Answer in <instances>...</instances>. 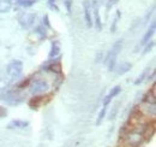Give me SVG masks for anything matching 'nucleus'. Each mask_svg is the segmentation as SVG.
<instances>
[{
    "label": "nucleus",
    "instance_id": "a878e982",
    "mask_svg": "<svg viewBox=\"0 0 156 147\" xmlns=\"http://www.w3.org/2000/svg\"><path fill=\"white\" fill-rule=\"evenodd\" d=\"M9 86H10V82L6 81L5 78L0 77V92H4L6 89H9Z\"/></svg>",
    "mask_w": 156,
    "mask_h": 147
},
{
    "label": "nucleus",
    "instance_id": "393cba45",
    "mask_svg": "<svg viewBox=\"0 0 156 147\" xmlns=\"http://www.w3.org/2000/svg\"><path fill=\"white\" fill-rule=\"evenodd\" d=\"M120 92H121V86H115V87H113V88L111 89V92H109V94H108V96H109L111 99H113V98L117 96Z\"/></svg>",
    "mask_w": 156,
    "mask_h": 147
},
{
    "label": "nucleus",
    "instance_id": "4be33fe9",
    "mask_svg": "<svg viewBox=\"0 0 156 147\" xmlns=\"http://www.w3.org/2000/svg\"><path fill=\"white\" fill-rule=\"evenodd\" d=\"M16 1H17V4L20 6H22V7H30L34 4H36L39 0H16Z\"/></svg>",
    "mask_w": 156,
    "mask_h": 147
},
{
    "label": "nucleus",
    "instance_id": "f8f14e48",
    "mask_svg": "<svg viewBox=\"0 0 156 147\" xmlns=\"http://www.w3.org/2000/svg\"><path fill=\"white\" fill-rule=\"evenodd\" d=\"M83 9H84V19L87 22V27L91 28L93 27V18H91V4L89 0L83 1Z\"/></svg>",
    "mask_w": 156,
    "mask_h": 147
},
{
    "label": "nucleus",
    "instance_id": "ddd939ff",
    "mask_svg": "<svg viewBox=\"0 0 156 147\" xmlns=\"http://www.w3.org/2000/svg\"><path fill=\"white\" fill-rule=\"evenodd\" d=\"M43 104H44V95H34L28 101V105L31 110H39Z\"/></svg>",
    "mask_w": 156,
    "mask_h": 147
},
{
    "label": "nucleus",
    "instance_id": "2f4dec72",
    "mask_svg": "<svg viewBox=\"0 0 156 147\" xmlns=\"http://www.w3.org/2000/svg\"><path fill=\"white\" fill-rule=\"evenodd\" d=\"M7 116V109H5L4 106H0V118H4Z\"/></svg>",
    "mask_w": 156,
    "mask_h": 147
},
{
    "label": "nucleus",
    "instance_id": "dca6fc26",
    "mask_svg": "<svg viewBox=\"0 0 156 147\" xmlns=\"http://www.w3.org/2000/svg\"><path fill=\"white\" fill-rule=\"evenodd\" d=\"M60 43L59 41H52V45H51V51L48 53V59H53V58H57L60 55Z\"/></svg>",
    "mask_w": 156,
    "mask_h": 147
},
{
    "label": "nucleus",
    "instance_id": "0eeeda50",
    "mask_svg": "<svg viewBox=\"0 0 156 147\" xmlns=\"http://www.w3.org/2000/svg\"><path fill=\"white\" fill-rule=\"evenodd\" d=\"M36 19H37V15L36 13H27V12H23V13H20V16H18V23H20V25L23 29L28 30L31 27H34Z\"/></svg>",
    "mask_w": 156,
    "mask_h": 147
},
{
    "label": "nucleus",
    "instance_id": "f3484780",
    "mask_svg": "<svg viewBox=\"0 0 156 147\" xmlns=\"http://www.w3.org/2000/svg\"><path fill=\"white\" fill-rule=\"evenodd\" d=\"M131 68H132L131 63H129V62H121V63L118 65L117 74L118 75H125V74L129 73V71L131 70Z\"/></svg>",
    "mask_w": 156,
    "mask_h": 147
},
{
    "label": "nucleus",
    "instance_id": "423d86ee",
    "mask_svg": "<svg viewBox=\"0 0 156 147\" xmlns=\"http://www.w3.org/2000/svg\"><path fill=\"white\" fill-rule=\"evenodd\" d=\"M23 73V63L18 60V59H15L12 62H10L6 66V74L12 78V80H16L18 78L20 75Z\"/></svg>",
    "mask_w": 156,
    "mask_h": 147
},
{
    "label": "nucleus",
    "instance_id": "f257e3e1",
    "mask_svg": "<svg viewBox=\"0 0 156 147\" xmlns=\"http://www.w3.org/2000/svg\"><path fill=\"white\" fill-rule=\"evenodd\" d=\"M142 129H143V127H142ZM142 129H139L138 126L137 127H132V128L130 129L120 139L121 144H122V147H140V145L144 142Z\"/></svg>",
    "mask_w": 156,
    "mask_h": 147
},
{
    "label": "nucleus",
    "instance_id": "f03ea898",
    "mask_svg": "<svg viewBox=\"0 0 156 147\" xmlns=\"http://www.w3.org/2000/svg\"><path fill=\"white\" fill-rule=\"evenodd\" d=\"M25 99V95L18 89H6L0 93V100L10 106H18Z\"/></svg>",
    "mask_w": 156,
    "mask_h": 147
},
{
    "label": "nucleus",
    "instance_id": "c9c22d12",
    "mask_svg": "<svg viewBox=\"0 0 156 147\" xmlns=\"http://www.w3.org/2000/svg\"><path fill=\"white\" fill-rule=\"evenodd\" d=\"M155 76H156V71H155V70H153L151 75H149V76H148V80H149V81L155 82Z\"/></svg>",
    "mask_w": 156,
    "mask_h": 147
},
{
    "label": "nucleus",
    "instance_id": "f704fd0d",
    "mask_svg": "<svg viewBox=\"0 0 156 147\" xmlns=\"http://www.w3.org/2000/svg\"><path fill=\"white\" fill-rule=\"evenodd\" d=\"M102 59H103V52L100 51V52H98V55H96V63H100Z\"/></svg>",
    "mask_w": 156,
    "mask_h": 147
},
{
    "label": "nucleus",
    "instance_id": "9b49d317",
    "mask_svg": "<svg viewBox=\"0 0 156 147\" xmlns=\"http://www.w3.org/2000/svg\"><path fill=\"white\" fill-rule=\"evenodd\" d=\"M91 4V9H93V15H94V24L95 28L98 32L102 30V21H101V16H100V11H98V4L96 0H93Z\"/></svg>",
    "mask_w": 156,
    "mask_h": 147
},
{
    "label": "nucleus",
    "instance_id": "5701e85b",
    "mask_svg": "<svg viewBox=\"0 0 156 147\" xmlns=\"http://www.w3.org/2000/svg\"><path fill=\"white\" fill-rule=\"evenodd\" d=\"M120 17H121V11H120V10H117V16H115V18L113 21L112 25H111V32H112V33H115L117 25H118V21L120 19Z\"/></svg>",
    "mask_w": 156,
    "mask_h": 147
},
{
    "label": "nucleus",
    "instance_id": "1a4fd4ad",
    "mask_svg": "<svg viewBox=\"0 0 156 147\" xmlns=\"http://www.w3.org/2000/svg\"><path fill=\"white\" fill-rule=\"evenodd\" d=\"M142 133H143L144 141L151 140V138H153L154 134H155V122H154V121H147V122L144 123V126H143Z\"/></svg>",
    "mask_w": 156,
    "mask_h": 147
},
{
    "label": "nucleus",
    "instance_id": "c85d7f7f",
    "mask_svg": "<svg viewBox=\"0 0 156 147\" xmlns=\"http://www.w3.org/2000/svg\"><path fill=\"white\" fill-rule=\"evenodd\" d=\"M42 21H43V24H42V25H43L46 29H52V25H51V22H49L48 15H44L43 18H42Z\"/></svg>",
    "mask_w": 156,
    "mask_h": 147
},
{
    "label": "nucleus",
    "instance_id": "72a5a7b5",
    "mask_svg": "<svg viewBox=\"0 0 156 147\" xmlns=\"http://www.w3.org/2000/svg\"><path fill=\"white\" fill-rule=\"evenodd\" d=\"M111 101H112V99H111L108 95H106V96L103 98V106H108Z\"/></svg>",
    "mask_w": 156,
    "mask_h": 147
},
{
    "label": "nucleus",
    "instance_id": "6e6552de",
    "mask_svg": "<svg viewBox=\"0 0 156 147\" xmlns=\"http://www.w3.org/2000/svg\"><path fill=\"white\" fill-rule=\"evenodd\" d=\"M138 110L142 113L144 118L154 119L156 115V104H148V103H140L138 106Z\"/></svg>",
    "mask_w": 156,
    "mask_h": 147
},
{
    "label": "nucleus",
    "instance_id": "20e7f679",
    "mask_svg": "<svg viewBox=\"0 0 156 147\" xmlns=\"http://www.w3.org/2000/svg\"><path fill=\"white\" fill-rule=\"evenodd\" d=\"M29 89L33 95H44L49 91V83L44 78H34L30 81Z\"/></svg>",
    "mask_w": 156,
    "mask_h": 147
},
{
    "label": "nucleus",
    "instance_id": "7c9ffc66",
    "mask_svg": "<svg viewBox=\"0 0 156 147\" xmlns=\"http://www.w3.org/2000/svg\"><path fill=\"white\" fill-rule=\"evenodd\" d=\"M118 1L119 0H108V2H107V11H109L111 7H113L115 4H118Z\"/></svg>",
    "mask_w": 156,
    "mask_h": 147
},
{
    "label": "nucleus",
    "instance_id": "473e14b6",
    "mask_svg": "<svg viewBox=\"0 0 156 147\" xmlns=\"http://www.w3.org/2000/svg\"><path fill=\"white\" fill-rule=\"evenodd\" d=\"M48 7H49L51 10H53V11H55V12H59V11H60V9L58 7L57 4H48Z\"/></svg>",
    "mask_w": 156,
    "mask_h": 147
},
{
    "label": "nucleus",
    "instance_id": "39448f33",
    "mask_svg": "<svg viewBox=\"0 0 156 147\" xmlns=\"http://www.w3.org/2000/svg\"><path fill=\"white\" fill-rule=\"evenodd\" d=\"M60 55L53 59H48L46 63H43L41 65V70L42 71H51L54 73L55 75L62 74V68H61V62H60Z\"/></svg>",
    "mask_w": 156,
    "mask_h": 147
},
{
    "label": "nucleus",
    "instance_id": "bb28decb",
    "mask_svg": "<svg viewBox=\"0 0 156 147\" xmlns=\"http://www.w3.org/2000/svg\"><path fill=\"white\" fill-rule=\"evenodd\" d=\"M154 45H155V41L154 40H150L147 45H144V51H143V55H147V53H149L150 51H151V48L154 47Z\"/></svg>",
    "mask_w": 156,
    "mask_h": 147
},
{
    "label": "nucleus",
    "instance_id": "7ed1b4c3",
    "mask_svg": "<svg viewBox=\"0 0 156 147\" xmlns=\"http://www.w3.org/2000/svg\"><path fill=\"white\" fill-rule=\"evenodd\" d=\"M122 50V40L119 39L118 41L114 42V45L112 46L111 51L108 52V55L106 57V63L108 65V71H114L115 68H117V59L119 53L121 52Z\"/></svg>",
    "mask_w": 156,
    "mask_h": 147
},
{
    "label": "nucleus",
    "instance_id": "4468645a",
    "mask_svg": "<svg viewBox=\"0 0 156 147\" xmlns=\"http://www.w3.org/2000/svg\"><path fill=\"white\" fill-rule=\"evenodd\" d=\"M35 37V40H42V39H44V37L47 36V29L43 27V25H39V27H36L35 29H34V32L29 35V37ZM34 40V41H35Z\"/></svg>",
    "mask_w": 156,
    "mask_h": 147
},
{
    "label": "nucleus",
    "instance_id": "2eb2a0df",
    "mask_svg": "<svg viewBox=\"0 0 156 147\" xmlns=\"http://www.w3.org/2000/svg\"><path fill=\"white\" fill-rule=\"evenodd\" d=\"M29 122L28 121H23V119H13L7 124L9 129H25L29 127Z\"/></svg>",
    "mask_w": 156,
    "mask_h": 147
},
{
    "label": "nucleus",
    "instance_id": "b1692460",
    "mask_svg": "<svg viewBox=\"0 0 156 147\" xmlns=\"http://www.w3.org/2000/svg\"><path fill=\"white\" fill-rule=\"evenodd\" d=\"M30 78H24V80H22L20 83H17L16 85V88L18 89V91H20V89H23V88H25L27 86H29L30 85Z\"/></svg>",
    "mask_w": 156,
    "mask_h": 147
},
{
    "label": "nucleus",
    "instance_id": "412c9836",
    "mask_svg": "<svg viewBox=\"0 0 156 147\" xmlns=\"http://www.w3.org/2000/svg\"><path fill=\"white\" fill-rule=\"evenodd\" d=\"M107 107L108 106H102V110L100 111V113H98V119H96V126H101L102 124V122H103V119L106 117V113H107Z\"/></svg>",
    "mask_w": 156,
    "mask_h": 147
},
{
    "label": "nucleus",
    "instance_id": "aec40b11",
    "mask_svg": "<svg viewBox=\"0 0 156 147\" xmlns=\"http://www.w3.org/2000/svg\"><path fill=\"white\" fill-rule=\"evenodd\" d=\"M149 71H150V68H149V66H148V68H145V69L142 71V74L137 77V80L135 81V85H136V86H139V85H140V83L147 78V76H148V73H149Z\"/></svg>",
    "mask_w": 156,
    "mask_h": 147
},
{
    "label": "nucleus",
    "instance_id": "a211bd4d",
    "mask_svg": "<svg viewBox=\"0 0 156 147\" xmlns=\"http://www.w3.org/2000/svg\"><path fill=\"white\" fill-rule=\"evenodd\" d=\"M12 9L11 0H0V13H7Z\"/></svg>",
    "mask_w": 156,
    "mask_h": 147
},
{
    "label": "nucleus",
    "instance_id": "9d476101",
    "mask_svg": "<svg viewBox=\"0 0 156 147\" xmlns=\"http://www.w3.org/2000/svg\"><path fill=\"white\" fill-rule=\"evenodd\" d=\"M155 29H156V23H155V19H154V21H151V24H150V27L148 28V30H147V33L144 34V36L142 37V40L139 41V43H138V46L136 47V50L138 47H140V46L147 45L150 40H153V36H154V34H155Z\"/></svg>",
    "mask_w": 156,
    "mask_h": 147
},
{
    "label": "nucleus",
    "instance_id": "6ab92c4d",
    "mask_svg": "<svg viewBox=\"0 0 156 147\" xmlns=\"http://www.w3.org/2000/svg\"><path fill=\"white\" fill-rule=\"evenodd\" d=\"M142 103H148V104H156V94L151 93L150 91L143 94L142 96Z\"/></svg>",
    "mask_w": 156,
    "mask_h": 147
},
{
    "label": "nucleus",
    "instance_id": "e433bc0d",
    "mask_svg": "<svg viewBox=\"0 0 156 147\" xmlns=\"http://www.w3.org/2000/svg\"><path fill=\"white\" fill-rule=\"evenodd\" d=\"M57 0H47V4H55Z\"/></svg>",
    "mask_w": 156,
    "mask_h": 147
},
{
    "label": "nucleus",
    "instance_id": "c756f323",
    "mask_svg": "<svg viewBox=\"0 0 156 147\" xmlns=\"http://www.w3.org/2000/svg\"><path fill=\"white\" fill-rule=\"evenodd\" d=\"M64 4H65V6H66L67 12L71 15V11H72V9H71V7H72V4H73V2H72V0H65V1H64Z\"/></svg>",
    "mask_w": 156,
    "mask_h": 147
},
{
    "label": "nucleus",
    "instance_id": "cd10ccee",
    "mask_svg": "<svg viewBox=\"0 0 156 147\" xmlns=\"http://www.w3.org/2000/svg\"><path fill=\"white\" fill-rule=\"evenodd\" d=\"M119 104H115L114 106H113V109L111 111V113H109V121H112V119H114L115 118V116H117L118 111H119Z\"/></svg>",
    "mask_w": 156,
    "mask_h": 147
}]
</instances>
